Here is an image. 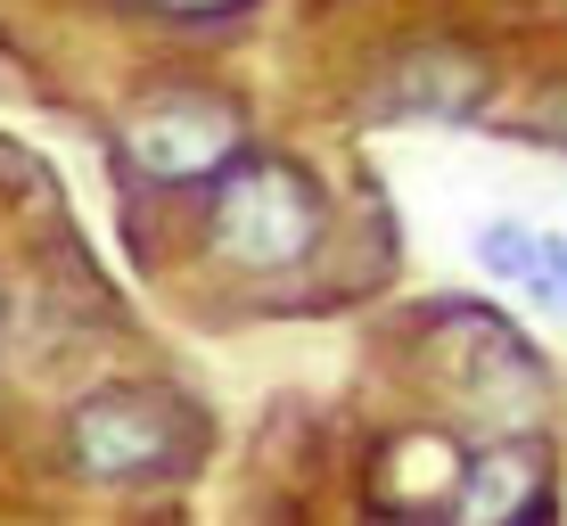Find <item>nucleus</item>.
Masks as SVG:
<instances>
[{"label":"nucleus","mask_w":567,"mask_h":526,"mask_svg":"<svg viewBox=\"0 0 567 526\" xmlns=\"http://www.w3.org/2000/svg\"><path fill=\"white\" fill-rule=\"evenodd\" d=\"M66 470L107 494H141V485H173L198 470L206 453V420L182 386L156 379H107L66 412Z\"/></svg>","instance_id":"f257e3e1"},{"label":"nucleus","mask_w":567,"mask_h":526,"mask_svg":"<svg viewBox=\"0 0 567 526\" xmlns=\"http://www.w3.org/2000/svg\"><path fill=\"white\" fill-rule=\"evenodd\" d=\"M329 230V198L321 182L297 165V157H230L223 173L206 182V256L239 280H280V271H305L312 247Z\"/></svg>","instance_id":"f03ea898"},{"label":"nucleus","mask_w":567,"mask_h":526,"mask_svg":"<svg viewBox=\"0 0 567 526\" xmlns=\"http://www.w3.org/2000/svg\"><path fill=\"white\" fill-rule=\"evenodd\" d=\"M115 148H124V165L156 189H189V182L206 189L214 173L247 148V115L230 100H214V91H165V100H148L124 124Z\"/></svg>","instance_id":"7ed1b4c3"},{"label":"nucleus","mask_w":567,"mask_h":526,"mask_svg":"<svg viewBox=\"0 0 567 526\" xmlns=\"http://www.w3.org/2000/svg\"><path fill=\"white\" fill-rule=\"evenodd\" d=\"M485 91H494V66H485L477 50L436 42V50L395 58V66H386V83H379V100L395 107V115H436V124H468V115L485 107Z\"/></svg>","instance_id":"20e7f679"},{"label":"nucleus","mask_w":567,"mask_h":526,"mask_svg":"<svg viewBox=\"0 0 567 526\" xmlns=\"http://www.w3.org/2000/svg\"><path fill=\"white\" fill-rule=\"evenodd\" d=\"M535 510H551V461H543V444H485L453 485L461 526H502V518H535Z\"/></svg>","instance_id":"39448f33"},{"label":"nucleus","mask_w":567,"mask_h":526,"mask_svg":"<svg viewBox=\"0 0 567 526\" xmlns=\"http://www.w3.org/2000/svg\"><path fill=\"white\" fill-rule=\"evenodd\" d=\"M543 247H551V239H543V230H526V223H485V230H477V264L494 271V280H518L526 297L543 288Z\"/></svg>","instance_id":"423d86ee"},{"label":"nucleus","mask_w":567,"mask_h":526,"mask_svg":"<svg viewBox=\"0 0 567 526\" xmlns=\"http://www.w3.org/2000/svg\"><path fill=\"white\" fill-rule=\"evenodd\" d=\"M141 9L182 17V25H214V17H239V9H256V0H141Z\"/></svg>","instance_id":"0eeeda50"},{"label":"nucleus","mask_w":567,"mask_h":526,"mask_svg":"<svg viewBox=\"0 0 567 526\" xmlns=\"http://www.w3.org/2000/svg\"><path fill=\"white\" fill-rule=\"evenodd\" d=\"M0 345H9V288H0Z\"/></svg>","instance_id":"6e6552de"},{"label":"nucleus","mask_w":567,"mask_h":526,"mask_svg":"<svg viewBox=\"0 0 567 526\" xmlns=\"http://www.w3.org/2000/svg\"><path fill=\"white\" fill-rule=\"evenodd\" d=\"M559 141H567V100H559Z\"/></svg>","instance_id":"1a4fd4ad"}]
</instances>
